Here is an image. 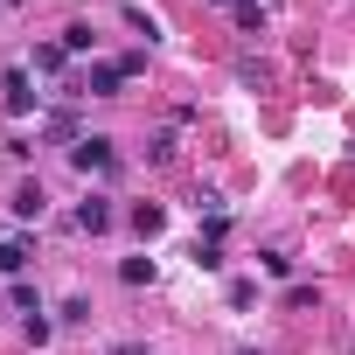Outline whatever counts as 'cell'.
Wrapping results in <instances>:
<instances>
[{
    "instance_id": "obj_10",
    "label": "cell",
    "mask_w": 355,
    "mask_h": 355,
    "mask_svg": "<svg viewBox=\"0 0 355 355\" xmlns=\"http://www.w3.org/2000/svg\"><path fill=\"white\" fill-rule=\"evenodd\" d=\"M230 15H237V28H244V35H265V8H258V0H237Z\"/></svg>"
},
{
    "instance_id": "obj_22",
    "label": "cell",
    "mask_w": 355,
    "mask_h": 355,
    "mask_svg": "<svg viewBox=\"0 0 355 355\" xmlns=\"http://www.w3.org/2000/svg\"><path fill=\"white\" fill-rule=\"evenodd\" d=\"M216 8H237V0H216Z\"/></svg>"
},
{
    "instance_id": "obj_15",
    "label": "cell",
    "mask_w": 355,
    "mask_h": 355,
    "mask_svg": "<svg viewBox=\"0 0 355 355\" xmlns=\"http://www.w3.org/2000/svg\"><path fill=\"white\" fill-rule=\"evenodd\" d=\"M146 160H153V167H167V160H174V132H153V146H146Z\"/></svg>"
},
{
    "instance_id": "obj_23",
    "label": "cell",
    "mask_w": 355,
    "mask_h": 355,
    "mask_svg": "<svg viewBox=\"0 0 355 355\" xmlns=\"http://www.w3.org/2000/svg\"><path fill=\"white\" fill-rule=\"evenodd\" d=\"M237 355H258V348H237Z\"/></svg>"
},
{
    "instance_id": "obj_3",
    "label": "cell",
    "mask_w": 355,
    "mask_h": 355,
    "mask_svg": "<svg viewBox=\"0 0 355 355\" xmlns=\"http://www.w3.org/2000/svg\"><path fill=\"white\" fill-rule=\"evenodd\" d=\"M70 223H77L84 237H98V230H112V196H84V202L70 209Z\"/></svg>"
},
{
    "instance_id": "obj_5",
    "label": "cell",
    "mask_w": 355,
    "mask_h": 355,
    "mask_svg": "<svg viewBox=\"0 0 355 355\" xmlns=\"http://www.w3.org/2000/svg\"><path fill=\"white\" fill-rule=\"evenodd\" d=\"M28 63H35L42 77H56V70L70 63V49H63V42H35V49H28Z\"/></svg>"
},
{
    "instance_id": "obj_19",
    "label": "cell",
    "mask_w": 355,
    "mask_h": 355,
    "mask_svg": "<svg viewBox=\"0 0 355 355\" xmlns=\"http://www.w3.org/2000/svg\"><path fill=\"white\" fill-rule=\"evenodd\" d=\"M258 300V279H230V306H251Z\"/></svg>"
},
{
    "instance_id": "obj_1",
    "label": "cell",
    "mask_w": 355,
    "mask_h": 355,
    "mask_svg": "<svg viewBox=\"0 0 355 355\" xmlns=\"http://www.w3.org/2000/svg\"><path fill=\"white\" fill-rule=\"evenodd\" d=\"M70 167H77V174H105V167H112V139H105V132H84V139L70 146Z\"/></svg>"
},
{
    "instance_id": "obj_7",
    "label": "cell",
    "mask_w": 355,
    "mask_h": 355,
    "mask_svg": "<svg viewBox=\"0 0 355 355\" xmlns=\"http://www.w3.org/2000/svg\"><path fill=\"white\" fill-rule=\"evenodd\" d=\"M42 209H49V196H42V182H21V196H15V216H28V223H35Z\"/></svg>"
},
{
    "instance_id": "obj_18",
    "label": "cell",
    "mask_w": 355,
    "mask_h": 355,
    "mask_svg": "<svg viewBox=\"0 0 355 355\" xmlns=\"http://www.w3.org/2000/svg\"><path fill=\"white\" fill-rule=\"evenodd\" d=\"M258 265H265V272H272V279H293V258H286V251H265V258H258Z\"/></svg>"
},
{
    "instance_id": "obj_2",
    "label": "cell",
    "mask_w": 355,
    "mask_h": 355,
    "mask_svg": "<svg viewBox=\"0 0 355 355\" xmlns=\"http://www.w3.org/2000/svg\"><path fill=\"white\" fill-rule=\"evenodd\" d=\"M0 91H8V112H15V119H28V112H42V91L28 84V70H8V84H0Z\"/></svg>"
},
{
    "instance_id": "obj_8",
    "label": "cell",
    "mask_w": 355,
    "mask_h": 355,
    "mask_svg": "<svg viewBox=\"0 0 355 355\" xmlns=\"http://www.w3.org/2000/svg\"><path fill=\"white\" fill-rule=\"evenodd\" d=\"M132 230H139V237H160V230H167V209H160V202H139V209H132Z\"/></svg>"
},
{
    "instance_id": "obj_17",
    "label": "cell",
    "mask_w": 355,
    "mask_h": 355,
    "mask_svg": "<svg viewBox=\"0 0 355 355\" xmlns=\"http://www.w3.org/2000/svg\"><path fill=\"white\" fill-rule=\"evenodd\" d=\"M196 265L202 272H223V244H196Z\"/></svg>"
},
{
    "instance_id": "obj_16",
    "label": "cell",
    "mask_w": 355,
    "mask_h": 355,
    "mask_svg": "<svg viewBox=\"0 0 355 355\" xmlns=\"http://www.w3.org/2000/svg\"><path fill=\"white\" fill-rule=\"evenodd\" d=\"M196 209H202V216H230V202H223L216 189H202V196H196Z\"/></svg>"
},
{
    "instance_id": "obj_9",
    "label": "cell",
    "mask_w": 355,
    "mask_h": 355,
    "mask_svg": "<svg viewBox=\"0 0 355 355\" xmlns=\"http://www.w3.org/2000/svg\"><path fill=\"white\" fill-rule=\"evenodd\" d=\"M63 49H70V56H91V49H98L91 21H70V28H63Z\"/></svg>"
},
{
    "instance_id": "obj_21",
    "label": "cell",
    "mask_w": 355,
    "mask_h": 355,
    "mask_svg": "<svg viewBox=\"0 0 355 355\" xmlns=\"http://www.w3.org/2000/svg\"><path fill=\"white\" fill-rule=\"evenodd\" d=\"M0 8H28V0H0Z\"/></svg>"
},
{
    "instance_id": "obj_11",
    "label": "cell",
    "mask_w": 355,
    "mask_h": 355,
    "mask_svg": "<svg viewBox=\"0 0 355 355\" xmlns=\"http://www.w3.org/2000/svg\"><path fill=\"white\" fill-rule=\"evenodd\" d=\"M237 77H244V84H272V63H265V56H237Z\"/></svg>"
},
{
    "instance_id": "obj_4",
    "label": "cell",
    "mask_w": 355,
    "mask_h": 355,
    "mask_svg": "<svg viewBox=\"0 0 355 355\" xmlns=\"http://www.w3.org/2000/svg\"><path fill=\"white\" fill-rule=\"evenodd\" d=\"M119 84H125V70H119V63H91L77 91H91V98H119Z\"/></svg>"
},
{
    "instance_id": "obj_13",
    "label": "cell",
    "mask_w": 355,
    "mask_h": 355,
    "mask_svg": "<svg viewBox=\"0 0 355 355\" xmlns=\"http://www.w3.org/2000/svg\"><path fill=\"white\" fill-rule=\"evenodd\" d=\"M286 306H320V286H306V279H293V286H286Z\"/></svg>"
},
{
    "instance_id": "obj_14",
    "label": "cell",
    "mask_w": 355,
    "mask_h": 355,
    "mask_svg": "<svg viewBox=\"0 0 355 355\" xmlns=\"http://www.w3.org/2000/svg\"><path fill=\"white\" fill-rule=\"evenodd\" d=\"M49 139H70V146H77L84 132H77V119H70V112H56V119H49Z\"/></svg>"
},
{
    "instance_id": "obj_12",
    "label": "cell",
    "mask_w": 355,
    "mask_h": 355,
    "mask_svg": "<svg viewBox=\"0 0 355 355\" xmlns=\"http://www.w3.org/2000/svg\"><path fill=\"white\" fill-rule=\"evenodd\" d=\"M119 279H125V286H153V258H125Z\"/></svg>"
},
{
    "instance_id": "obj_6",
    "label": "cell",
    "mask_w": 355,
    "mask_h": 355,
    "mask_svg": "<svg viewBox=\"0 0 355 355\" xmlns=\"http://www.w3.org/2000/svg\"><path fill=\"white\" fill-rule=\"evenodd\" d=\"M0 272H8V279L28 272V237H8V244H0Z\"/></svg>"
},
{
    "instance_id": "obj_20",
    "label": "cell",
    "mask_w": 355,
    "mask_h": 355,
    "mask_svg": "<svg viewBox=\"0 0 355 355\" xmlns=\"http://www.w3.org/2000/svg\"><path fill=\"white\" fill-rule=\"evenodd\" d=\"M112 355H146V348H139V341H119V348H112Z\"/></svg>"
}]
</instances>
